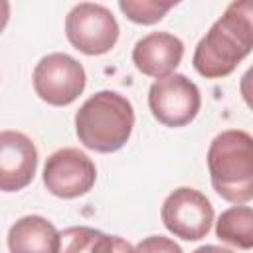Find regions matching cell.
I'll use <instances>...</instances> for the list:
<instances>
[{
	"label": "cell",
	"instance_id": "obj_1",
	"mask_svg": "<svg viewBox=\"0 0 253 253\" xmlns=\"http://www.w3.org/2000/svg\"><path fill=\"white\" fill-rule=\"evenodd\" d=\"M253 47V4L231 2L194 51V67L206 79L229 75Z\"/></svg>",
	"mask_w": 253,
	"mask_h": 253
},
{
	"label": "cell",
	"instance_id": "obj_2",
	"mask_svg": "<svg viewBox=\"0 0 253 253\" xmlns=\"http://www.w3.org/2000/svg\"><path fill=\"white\" fill-rule=\"evenodd\" d=\"M134 126L130 101L115 91L91 95L75 113V132L83 146L95 152H115L126 144Z\"/></svg>",
	"mask_w": 253,
	"mask_h": 253
},
{
	"label": "cell",
	"instance_id": "obj_3",
	"mask_svg": "<svg viewBox=\"0 0 253 253\" xmlns=\"http://www.w3.org/2000/svg\"><path fill=\"white\" fill-rule=\"evenodd\" d=\"M208 170L213 190L235 206L253 198V138L245 130H223L208 148Z\"/></svg>",
	"mask_w": 253,
	"mask_h": 253
},
{
	"label": "cell",
	"instance_id": "obj_4",
	"mask_svg": "<svg viewBox=\"0 0 253 253\" xmlns=\"http://www.w3.org/2000/svg\"><path fill=\"white\" fill-rule=\"evenodd\" d=\"M65 36L69 43L85 55H103L119 40V24L113 12L101 4L81 2L65 18Z\"/></svg>",
	"mask_w": 253,
	"mask_h": 253
},
{
	"label": "cell",
	"instance_id": "obj_5",
	"mask_svg": "<svg viewBox=\"0 0 253 253\" xmlns=\"http://www.w3.org/2000/svg\"><path fill=\"white\" fill-rule=\"evenodd\" d=\"M36 95L53 107L73 103L87 85L83 65L67 53H49L36 63L34 69Z\"/></svg>",
	"mask_w": 253,
	"mask_h": 253
},
{
	"label": "cell",
	"instance_id": "obj_6",
	"mask_svg": "<svg viewBox=\"0 0 253 253\" xmlns=\"http://www.w3.org/2000/svg\"><path fill=\"white\" fill-rule=\"evenodd\" d=\"M148 107L158 123L166 126H184L196 119L202 107L200 89L186 75L170 73L150 85Z\"/></svg>",
	"mask_w": 253,
	"mask_h": 253
},
{
	"label": "cell",
	"instance_id": "obj_7",
	"mask_svg": "<svg viewBox=\"0 0 253 253\" xmlns=\"http://www.w3.org/2000/svg\"><path fill=\"white\" fill-rule=\"evenodd\" d=\"M160 217L164 227L176 237L198 241L211 229L213 208L202 192L194 188H178L162 202Z\"/></svg>",
	"mask_w": 253,
	"mask_h": 253
},
{
	"label": "cell",
	"instance_id": "obj_8",
	"mask_svg": "<svg viewBox=\"0 0 253 253\" xmlns=\"http://www.w3.org/2000/svg\"><path fill=\"white\" fill-rule=\"evenodd\" d=\"M95 162L79 148H59L45 160L43 184L57 198H79L95 186Z\"/></svg>",
	"mask_w": 253,
	"mask_h": 253
},
{
	"label": "cell",
	"instance_id": "obj_9",
	"mask_svg": "<svg viewBox=\"0 0 253 253\" xmlns=\"http://www.w3.org/2000/svg\"><path fill=\"white\" fill-rule=\"evenodd\" d=\"M38 170V150L30 136L18 130H0V190L26 188Z\"/></svg>",
	"mask_w": 253,
	"mask_h": 253
},
{
	"label": "cell",
	"instance_id": "obj_10",
	"mask_svg": "<svg viewBox=\"0 0 253 253\" xmlns=\"http://www.w3.org/2000/svg\"><path fill=\"white\" fill-rule=\"evenodd\" d=\"M184 55V43L170 32H150L134 43L132 63L148 77H166L174 73Z\"/></svg>",
	"mask_w": 253,
	"mask_h": 253
},
{
	"label": "cell",
	"instance_id": "obj_11",
	"mask_svg": "<svg viewBox=\"0 0 253 253\" xmlns=\"http://www.w3.org/2000/svg\"><path fill=\"white\" fill-rule=\"evenodd\" d=\"M10 253H57L59 231L42 215H24L8 231Z\"/></svg>",
	"mask_w": 253,
	"mask_h": 253
},
{
	"label": "cell",
	"instance_id": "obj_12",
	"mask_svg": "<svg viewBox=\"0 0 253 253\" xmlns=\"http://www.w3.org/2000/svg\"><path fill=\"white\" fill-rule=\"evenodd\" d=\"M215 233L225 243H231L239 249H251L253 247V210L249 206L227 208L217 219Z\"/></svg>",
	"mask_w": 253,
	"mask_h": 253
},
{
	"label": "cell",
	"instance_id": "obj_13",
	"mask_svg": "<svg viewBox=\"0 0 253 253\" xmlns=\"http://www.w3.org/2000/svg\"><path fill=\"white\" fill-rule=\"evenodd\" d=\"M174 6H176L174 0H168V2H160V0H121L119 2L121 12L130 22L144 24V26L160 22L164 18V14Z\"/></svg>",
	"mask_w": 253,
	"mask_h": 253
},
{
	"label": "cell",
	"instance_id": "obj_14",
	"mask_svg": "<svg viewBox=\"0 0 253 253\" xmlns=\"http://www.w3.org/2000/svg\"><path fill=\"white\" fill-rule=\"evenodd\" d=\"M99 233H101L99 229H93L87 225L67 227L59 233V251L57 253H91Z\"/></svg>",
	"mask_w": 253,
	"mask_h": 253
},
{
	"label": "cell",
	"instance_id": "obj_15",
	"mask_svg": "<svg viewBox=\"0 0 253 253\" xmlns=\"http://www.w3.org/2000/svg\"><path fill=\"white\" fill-rule=\"evenodd\" d=\"M134 253H184L182 247L170 239V237H162V235H150L144 237L136 247Z\"/></svg>",
	"mask_w": 253,
	"mask_h": 253
},
{
	"label": "cell",
	"instance_id": "obj_16",
	"mask_svg": "<svg viewBox=\"0 0 253 253\" xmlns=\"http://www.w3.org/2000/svg\"><path fill=\"white\" fill-rule=\"evenodd\" d=\"M91 253H134V247L119 235H107L101 231Z\"/></svg>",
	"mask_w": 253,
	"mask_h": 253
},
{
	"label": "cell",
	"instance_id": "obj_17",
	"mask_svg": "<svg viewBox=\"0 0 253 253\" xmlns=\"http://www.w3.org/2000/svg\"><path fill=\"white\" fill-rule=\"evenodd\" d=\"M8 20H10V2L0 0V34L8 26Z\"/></svg>",
	"mask_w": 253,
	"mask_h": 253
},
{
	"label": "cell",
	"instance_id": "obj_18",
	"mask_svg": "<svg viewBox=\"0 0 253 253\" xmlns=\"http://www.w3.org/2000/svg\"><path fill=\"white\" fill-rule=\"evenodd\" d=\"M192 253H235V251L227 249V247H221V245H202Z\"/></svg>",
	"mask_w": 253,
	"mask_h": 253
}]
</instances>
